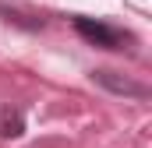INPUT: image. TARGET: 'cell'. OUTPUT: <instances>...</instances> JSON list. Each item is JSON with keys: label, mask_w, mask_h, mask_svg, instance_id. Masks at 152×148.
Returning a JSON list of instances; mask_svg holds the SVG:
<instances>
[{"label": "cell", "mask_w": 152, "mask_h": 148, "mask_svg": "<svg viewBox=\"0 0 152 148\" xmlns=\"http://www.w3.org/2000/svg\"><path fill=\"white\" fill-rule=\"evenodd\" d=\"M75 32L88 46H99V49H131L134 46V32L120 28V25H110L103 18H85V14H75L71 18Z\"/></svg>", "instance_id": "cell-1"}, {"label": "cell", "mask_w": 152, "mask_h": 148, "mask_svg": "<svg viewBox=\"0 0 152 148\" xmlns=\"http://www.w3.org/2000/svg\"><path fill=\"white\" fill-rule=\"evenodd\" d=\"M92 81L99 88L113 92V95H124V99H149V85H142V81H134V78H127L120 71H110V67L92 71Z\"/></svg>", "instance_id": "cell-2"}, {"label": "cell", "mask_w": 152, "mask_h": 148, "mask_svg": "<svg viewBox=\"0 0 152 148\" xmlns=\"http://www.w3.org/2000/svg\"><path fill=\"white\" fill-rule=\"evenodd\" d=\"M25 134V113L0 106V138H21Z\"/></svg>", "instance_id": "cell-3"}]
</instances>
